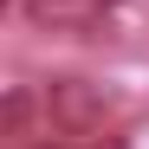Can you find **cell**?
<instances>
[{
  "instance_id": "cell-1",
  "label": "cell",
  "mask_w": 149,
  "mask_h": 149,
  "mask_svg": "<svg viewBox=\"0 0 149 149\" xmlns=\"http://www.w3.org/2000/svg\"><path fill=\"white\" fill-rule=\"evenodd\" d=\"M39 104H45V117H52V130H97L104 110H110V97L91 78H52L39 91Z\"/></svg>"
},
{
  "instance_id": "cell-2",
  "label": "cell",
  "mask_w": 149,
  "mask_h": 149,
  "mask_svg": "<svg viewBox=\"0 0 149 149\" xmlns=\"http://www.w3.org/2000/svg\"><path fill=\"white\" fill-rule=\"evenodd\" d=\"M26 19L39 33H110V26H130V13L104 7V0H26Z\"/></svg>"
},
{
  "instance_id": "cell-3",
  "label": "cell",
  "mask_w": 149,
  "mask_h": 149,
  "mask_svg": "<svg viewBox=\"0 0 149 149\" xmlns=\"http://www.w3.org/2000/svg\"><path fill=\"white\" fill-rule=\"evenodd\" d=\"M26 130H33V91L13 84L7 91V136H26Z\"/></svg>"
},
{
  "instance_id": "cell-4",
  "label": "cell",
  "mask_w": 149,
  "mask_h": 149,
  "mask_svg": "<svg viewBox=\"0 0 149 149\" xmlns=\"http://www.w3.org/2000/svg\"><path fill=\"white\" fill-rule=\"evenodd\" d=\"M33 149H71V143H33Z\"/></svg>"
},
{
  "instance_id": "cell-5",
  "label": "cell",
  "mask_w": 149,
  "mask_h": 149,
  "mask_svg": "<svg viewBox=\"0 0 149 149\" xmlns=\"http://www.w3.org/2000/svg\"><path fill=\"white\" fill-rule=\"evenodd\" d=\"M104 149H123V143H104Z\"/></svg>"
}]
</instances>
